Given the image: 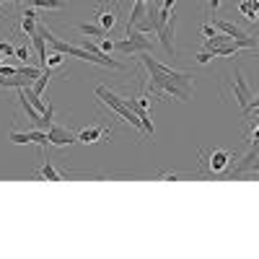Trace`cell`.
Listing matches in <instances>:
<instances>
[{"label": "cell", "instance_id": "obj_1", "mask_svg": "<svg viewBox=\"0 0 259 259\" xmlns=\"http://www.w3.org/2000/svg\"><path fill=\"white\" fill-rule=\"evenodd\" d=\"M138 60L148 70V85L145 89L153 96H174L182 104H187L192 99V89H194V75L192 73L168 68V65L158 62L156 57H150V52H140Z\"/></svg>", "mask_w": 259, "mask_h": 259}, {"label": "cell", "instance_id": "obj_2", "mask_svg": "<svg viewBox=\"0 0 259 259\" xmlns=\"http://www.w3.org/2000/svg\"><path fill=\"white\" fill-rule=\"evenodd\" d=\"M236 161V153L221 148V145H212L205 148L200 153V177L205 179H228L231 177V166Z\"/></svg>", "mask_w": 259, "mask_h": 259}, {"label": "cell", "instance_id": "obj_3", "mask_svg": "<svg viewBox=\"0 0 259 259\" xmlns=\"http://www.w3.org/2000/svg\"><path fill=\"white\" fill-rule=\"evenodd\" d=\"M96 96H99V101H101V104H106L114 114H119L127 124H133V127L138 130V133L143 135V122H140V117H138L133 109H130V106H127L124 96H117L112 89H106V85H96Z\"/></svg>", "mask_w": 259, "mask_h": 259}, {"label": "cell", "instance_id": "obj_4", "mask_svg": "<svg viewBox=\"0 0 259 259\" xmlns=\"http://www.w3.org/2000/svg\"><path fill=\"white\" fill-rule=\"evenodd\" d=\"M114 50L122 55H140V52H150L153 41L148 39V34H143L140 29H127V36L114 41Z\"/></svg>", "mask_w": 259, "mask_h": 259}, {"label": "cell", "instance_id": "obj_5", "mask_svg": "<svg viewBox=\"0 0 259 259\" xmlns=\"http://www.w3.org/2000/svg\"><path fill=\"white\" fill-rule=\"evenodd\" d=\"M231 89H233V99H236V104L244 109V114H246V109H249V104H251V89H249V83H246V78H244V73H241V68L239 65H233V70H231Z\"/></svg>", "mask_w": 259, "mask_h": 259}, {"label": "cell", "instance_id": "obj_6", "mask_svg": "<svg viewBox=\"0 0 259 259\" xmlns=\"http://www.w3.org/2000/svg\"><path fill=\"white\" fill-rule=\"evenodd\" d=\"M94 13H96L99 26H104L106 31L117 29V24H119V16H122L119 0H112V3H99V6L94 8Z\"/></svg>", "mask_w": 259, "mask_h": 259}, {"label": "cell", "instance_id": "obj_7", "mask_svg": "<svg viewBox=\"0 0 259 259\" xmlns=\"http://www.w3.org/2000/svg\"><path fill=\"white\" fill-rule=\"evenodd\" d=\"M11 140L16 145H29V143H39V148H47L50 145V138H47V130H26V133H21V130H13L11 133Z\"/></svg>", "mask_w": 259, "mask_h": 259}, {"label": "cell", "instance_id": "obj_8", "mask_svg": "<svg viewBox=\"0 0 259 259\" xmlns=\"http://www.w3.org/2000/svg\"><path fill=\"white\" fill-rule=\"evenodd\" d=\"M174 31H177V16H171L166 24H161V26L156 29V34H158V39H161V47L166 50L168 57H174V55H177V47H174Z\"/></svg>", "mask_w": 259, "mask_h": 259}, {"label": "cell", "instance_id": "obj_9", "mask_svg": "<svg viewBox=\"0 0 259 259\" xmlns=\"http://www.w3.org/2000/svg\"><path fill=\"white\" fill-rule=\"evenodd\" d=\"M47 138H50V145H55V148H65V145L78 143V135H73L68 127H60V124H50Z\"/></svg>", "mask_w": 259, "mask_h": 259}, {"label": "cell", "instance_id": "obj_10", "mask_svg": "<svg viewBox=\"0 0 259 259\" xmlns=\"http://www.w3.org/2000/svg\"><path fill=\"white\" fill-rule=\"evenodd\" d=\"M18 18V26H16V34L18 36H31L34 31H36V24H39V21H36V13H34V8H26L24 13H18L16 16Z\"/></svg>", "mask_w": 259, "mask_h": 259}, {"label": "cell", "instance_id": "obj_11", "mask_svg": "<svg viewBox=\"0 0 259 259\" xmlns=\"http://www.w3.org/2000/svg\"><path fill=\"white\" fill-rule=\"evenodd\" d=\"M39 156H41V166L36 171V179H47V182H62V174L52 166L50 156H47V148H39Z\"/></svg>", "mask_w": 259, "mask_h": 259}, {"label": "cell", "instance_id": "obj_12", "mask_svg": "<svg viewBox=\"0 0 259 259\" xmlns=\"http://www.w3.org/2000/svg\"><path fill=\"white\" fill-rule=\"evenodd\" d=\"M112 135V127H85V130H80L78 133V143H96V140H101V138H109Z\"/></svg>", "mask_w": 259, "mask_h": 259}, {"label": "cell", "instance_id": "obj_13", "mask_svg": "<svg viewBox=\"0 0 259 259\" xmlns=\"http://www.w3.org/2000/svg\"><path fill=\"white\" fill-rule=\"evenodd\" d=\"M212 24H215V29H218V31H223V34H228V36H233V39H246V36H249L244 29H239V26H236L233 21H226V18H215Z\"/></svg>", "mask_w": 259, "mask_h": 259}, {"label": "cell", "instance_id": "obj_14", "mask_svg": "<svg viewBox=\"0 0 259 259\" xmlns=\"http://www.w3.org/2000/svg\"><path fill=\"white\" fill-rule=\"evenodd\" d=\"M239 11H241V16L246 21H251V24L259 18V3H254V0H244V3H239Z\"/></svg>", "mask_w": 259, "mask_h": 259}, {"label": "cell", "instance_id": "obj_15", "mask_svg": "<svg viewBox=\"0 0 259 259\" xmlns=\"http://www.w3.org/2000/svg\"><path fill=\"white\" fill-rule=\"evenodd\" d=\"M50 80H52V70H41V75L34 78V83H31V91L41 96V94H45V89L50 85Z\"/></svg>", "mask_w": 259, "mask_h": 259}, {"label": "cell", "instance_id": "obj_16", "mask_svg": "<svg viewBox=\"0 0 259 259\" xmlns=\"http://www.w3.org/2000/svg\"><path fill=\"white\" fill-rule=\"evenodd\" d=\"M78 31L85 34V36H96V39H101V36L109 34V31H106L104 26H99V24H78Z\"/></svg>", "mask_w": 259, "mask_h": 259}, {"label": "cell", "instance_id": "obj_17", "mask_svg": "<svg viewBox=\"0 0 259 259\" xmlns=\"http://www.w3.org/2000/svg\"><path fill=\"white\" fill-rule=\"evenodd\" d=\"M31 6L34 8H50V11H62L65 6V0H31Z\"/></svg>", "mask_w": 259, "mask_h": 259}, {"label": "cell", "instance_id": "obj_18", "mask_svg": "<svg viewBox=\"0 0 259 259\" xmlns=\"http://www.w3.org/2000/svg\"><path fill=\"white\" fill-rule=\"evenodd\" d=\"M62 62H65V55L55 50L52 55H47V62H45V70H57V68H62Z\"/></svg>", "mask_w": 259, "mask_h": 259}, {"label": "cell", "instance_id": "obj_19", "mask_svg": "<svg viewBox=\"0 0 259 259\" xmlns=\"http://www.w3.org/2000/svg\"><path fill=\"white\" fill-rule=\"evenodd\" d=\"M246 143L259 145V119H254V127H249V133H246Z\"/></svg>", "mask_w": 259, "mask_h": 259}, {"label": "cell", "instance_id": "obj_20", "mask_svg": "<svg viewBox=\"0 0 259 259\" xmlns=\"http://www.w3.org/2000/svg\"><path fill=\"white\" fill-rule=\"evenodd\" d=\"M0 52H3L6 57H16V47L11 45V41H0Z\"/></svg>", "mask_w": 259, "mask_h": 259}, {"label": "cell", "instance_id": "obj_21", "mask_svg": "<svg viewBox=\"0 0 259 259\" xmlns=\"http://www.w3.org/2000/svg\"><path fill=\"white\" fill-rule=\"evenodd\" d=\"M99 47H101L106 55H109V52L114 50V41H112V39H106V36H101V39H99Z\"/></svg>", "mask_w": 259, "mask_h": 259}, {"label": "cell", "instance_id": "obj_22", "mask_svg": "<svg viewBox=\"0 0 259 259\" xmlns=\"http://www.w3.org/2000/svg\"><path fill=\"white\" fill-rule=\"evenodd\" d=\"M16 57H18L21 62H26V60H29V45H26V47H16Z\"/></svg>", "mask_w": 259, "mask_h": 259}, {"label": "cell", "instance_id": "obj_23", "mask_svg": "<svg viewBox=\"0 0 259 259\" xmlns=\"http://www.w3.org/2000/svg\"><path fill=\"white\" fill-rule=\"evenodd\" d=\"M212 57H215V55H212L210 50H205V52H200V55H197V62H200V65H207Z\"/></svg>", "mask_w": 259, "mask_h": 259}, {"label": "cell", "instance_id": "obj_24", "mask_svg": "<svg viewBox=\"0 0 259 259\" xmlns=\"http://www.w3.org/2000/svg\"><path fill=\"white\" fill-rule=\"evenodd\" d=\"M215 34H218L215 24H212V26H210V24H205V26H202V36H205V39H210V36H215Z\"/></svg>", "mask_w": 259, "mask_h": 259}, {"label": "cell", "instance_id": "obj_25", "mask_svg": "<svg viewBox=\"0 0 259 259\" xmlns=\"http://www.w3.org/2000/svg\"><path fill=\"white\" fill-rule=\"evenodd\" d=\"M221 6V0H207V11H218Z\"/></svg>", "mask_w": 259, "mask_h": 259}, {"label": "cell", "instance_id": "obj_26", "mask_svg": "<svg viewBox=\"0 0 259 259\" xmlns=\"http://www.w3.org/2000/svg\"><path fill=\"white\" fill-rule=\"evenodd\" d=\"M18 3H24V0H18Z\"/></svg>", "mask_w": 259, "mask_h": 259}, {"label": "cell", "instance_id": "obj_27", "mask_svg": "<svg viewBox=\"0 0 259 259\" xmlns=\"http://www.w3.org/2000/svg\"><path fill=\"white\" fill-rule=\"evenodd\" d=\"M0 6H3V3H0Z\"/></svg>", "mask_w": 259, "mask_h": 259}]
</instances>
